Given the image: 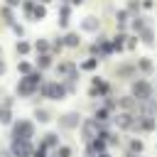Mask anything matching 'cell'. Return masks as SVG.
Here are the masks:
<instances>
[{
    "mask_svg": "<svg viewBox=\"0 0 157 157\" xmlns=\"http://www.w3.org/2000/svg\"><path fill=\"white\" fill-rule=\"evenodd\" d=\"M39 81H42V74H29V76L20 78V83H17V93H20L22 98L34 96V91H39Z\"/></svg>",
    "mask_w": 157,
    "mask_h": 157,
    "instance_id": "obj_1",
    "label": "cell"
},
{
    "mask_svg": "<svg viewBox=\"0 0 157 157\" xmlns=\"http://www.w3.org/2000/svg\"><path fill=\"white\" fill-rule=\"evenodd\" d=\"M32 135H34V125H32L29 120L20 118V120L12 125V140H27V142H29Z\"/></svg>",
    "mask_w": 157,
    "mask_h": 157,
    "instance_id": "obj_2",
    "label": "cell"
},
{
    "mask_svg": "<svg viewBox=\"0 0 157 157\" xmlns=\"http://www.w3.org/2000/svg\"><path fill=\"white\" fill-rule=\"evenodd\" d=\"M39 91H42L44 98H52V101H64V96H66V88L61 83H56V81H47Z\"/></svg>",
    "mask_w": 157,
    "mask_h": 157,
    "instance_id": "obj_3",
    "label": "cell"
},
{
    "mask_svg": "<svg viewBox=\"0 0 157 157\" xmlns=\"http://www.w3.org/2000/svg\"><path fill=\"white\" fill-rule=\"evenodd\" d=\"M132 96H135L137 101H150V98H152V86L140 78V81L132 86Z\"/></svg>",
    "mask_w": 157,
    "mask_h": 157,
    "instance_id": "obj_4",
    "label": "cell"
},
{
    "mask_svg": "<svg viewBox=\"0 0 157 157\" xmlns=\"http://www.w3.org/2000/svg\"><path fill=\"white\" fill-rule=\"evenodd\" d=\"M32 147L27 140H12V157H29Z\"/></svg>",
    "mask_w": 157,
    "mask_h": 157,
    "instance_id": "obj_5",
    "label": "cell"
},
{
    "mask_svg": "<svg viewBox=\"0 0 157 157\" xmlns=\"http://www.w3.org/2000/svg\"><path fill=\"white\" fill-rule=\"evenodd\" d=\"M78 123H81L78 113H66V115H61V118H59V125H61V128H76Z\"/></svg>",
    "mask_w": 157,
    "mask_h": 157,
    "instance_id": "obj_6",
    "label": "cell"
},
{
    "mask_svg": "<svg viewBox=\"0 0 157 157\" xmlns=\"http://www.w3.org/2000/svg\"><path fill=\"white\" fill-rule=\"evenodd\" d=\"M98 128H101V123H98V120H86V123H83V135H86V140L98 137V135H93Z\"/></svg>",
    "mask_w": 157,
    "mask_h": 157,
    "instance_id": "obj_7",
    "label": "cell"
},
{
    "mask_svg": "<svg viewBox=\"0 0 157 157\" xmlns=\"http://www.w3.org/2000/svg\"><path fill=\"white\" fill-rule=\"evenodd\" d=\"M12 120V110H10V101H5V105H0V123L7 125Z\"/></svg>",
    "mask_w": 157,
    "mask_h": 157,
    "instance_id": "obj_8",
    "label": "cell"
},
{
    "mask_svg": "<svg viewBox=\"0 0 157 157\" xmlns=\"http://www.w3.org/2000/svg\"><path fill=\"white\" fill-rule=\"evenodd\" d=\"M81 27H83L86 32H96V29H98V20H96V17H86V20L81 22Z\"/></svg>",
    "mask_w": 157,
    "mask_h": 157,
    "instance_id": "obj_9",
    "label": "cell"
},
{
    "mask_svg": "<svg viewBox=\"0 0 157 157\" xmlns=\"http://www.w3.org/2000/svg\"><path fill=\"white\" fill-rule=\"evenodd\" d=\"M44 147H59V135H54V132H49V135H44V142H42Z\"/></svg>",
    "mask_w": 157,
    "mask_h": 157,
    "instance_id": "obj_10",
    "label": "cell"
},
{
    "mask_svg": "<svg viewBox=\"0 0 157 157\" xmlns=\"http://www.w3.org/2000/svg\"><path fill=\"white\" fill-rule=\"evenodd\" d=\"M34 118H37L39 123H49V120H52L49 110H44V108H37V110H34Z\"/></svg>",
    "mask_w": 157,
    "mask_h": 157,
    "instance_id": "obj_11",
    "label": "cell"
},
{
    "mask_svg": "<svg viewBox=\"0 0 157 157\" xmlns=\"http://www.w3.org/2000/svg\"><path fill=\"white\" fill-rule=\"evenodd\" d=\"M64 39H66V42H64L66 47H78V42H81V39H78V34H74V32H69Z\"/></svg>",
    "mask_w": 157,
    "mask_h": 157,
    "instance_id": "obj_12",
    "label": "cell"
},
{
    "mask_svg": "<svg viewBox=\"0 0 157 157\" xmlns=\"http://www.w3.org/2000/svg\"><path fill=\"white\" fill-rule=\"evenodd\" d=\"M118 123H120V128H132V125H135V120H132L128 113H123V115L118 118Z\"/></svg>",
    "mask_w": 157,
    "mask_h": 157,
    "instance_id": "obj_13",
    "label": "cell"
},
{
    "mask_svg": "<svg viewBox=\"0 0 157 157\" xmlns=\"http://www.w3.org/2000/svg\"><path fill=\"white\" fill-rule=\"evenodd\" d=\"M47 15V10H44V5H34V12H32V20H42Z\"/></svg>",
    "mask_w": 157,
    "mask_h": 157,
    "instance_id": "obj_14",
    "label": "cell"
},
{
    "mask_svg": "<svg viewBox=\"0 0 157 157\" xmlns=\"http://www.w3.org/2000/svg\"><path fill=\"white\" fill-rule=\"evenodd\" d=\"M22 10H25V12H27V17L32 20V12H34V2H32V0H25V2H22Z\"/></svg>",
    "mask_w": 157,
    "mask_h": 157,
    "instance_id": "obj_15",
    "label": "cell"
},
{
    "mask_svg": "<svg viewBox=\"0 0 157 157\" xmlns=\"http://www.w3.org/2000/svg\"><path fill=\"white\" fill-rule=\"evenodd\" d=\"M142 42H145V44H152V29H150V27L142 29Z\"/></svg>",
    "mask_w": 157,
    "mask_h": 157,
    "instance_id": "obj_16",
    "label": "cell"
},
{
    "mask_svg": "<svg viewBox=\"0 0 157 157\" xmlns=\"http://www.w3.org/2000/svg\"><path fill=\"white\" fill-rule=\"evenodd\" d=\"M56 157H71V150L61 145V147H56Z\"/></svg>",
    "mask_w": 157,
    "mask_h": 157,
    "instance_id": "obj_17",
    "label": "cell"
},
{
    "mask_svg": "<svg viewBox=\"0 0 157 157\" xmlns=\"http://www.w3.org/2000/svg\"><path fill=\"white\" fill-rule=\"evenodd\" d=\"M125 17H128V12H125V10H120V12H118V27H120V29L125 27Z\"/></svg>",
    "mask_w": 157,
    "mask_h": 157,
    "instance_id": "obj_18",
    "label": "cell"
},
{
    "mask_svg": "<svg viewBox=\"0 0 157 157\" xmlns=\"http://www.w3.org/2000/svg\"><path fill=\"white\" fill-rule=\"evenodd\" d=\"M17 52H20V54H27V52H29V44L20 39V42H17Z\"/></svg>",
    "mask_w": 157,
    "mask_h": 157,
    "instance_id": "obj_19",
    "label": "cell"
},
{
    "mask_svg": "<svg viewBox=\"0 0 157 157\" xmlns=\"http://www.w3.org/2000/svg\"><path fill=\"white\" fill-rule=\"evenodd\" d=\"M37 64H39V66H42V69H47V66H49V64H52V59H49V56H47V54H44V56H39V61H37Z\"/></svg>",
    "mask_w": 157,
    "mask_h": 157,
    "instance_id": "obj_20",
    "label": "cell"
},
{
    "mask_svg": "<svg viewBox=\"0 0 157 157\" xmlns=\"http://www.w3.org/2000/svg\"><path fill=\"white\" fill-rule=\"evenodd\" d=\"M32 155H34V157H47V147H44V145H39V147H37Z\"/></svg>",
    "mask_w": 157,
    "mask_h": 157,
    "instance_id": "obj_21",
    "label": "cell"
},
{
    "mask_svg": "<svg viewBox=\"0 0 157 157\" xmlns=\"http://www.w3.org/2000/svg\"><path fill=\"white\" fill-rule=\"evenodd\" d=\"M34 47H37V52H47V49H49V44H47L44 39H39V42H37Z\"/></svg>",
    "mask_w": 157,
    "mask_h": 157,
    "instance_id": "obj_22",
    "label": "cell"
},
{
    "mask_svg": "<svg viewBox=\"0 0 157 157\" xmlns=\"http://www.w3.org/2000/svg\"><path fill=\"white\" fill-rule=\"evenodd\" d=\"M130 150H132V152H140V150H142V142H140V140H132V142H130Z\"/></svg>",
    "mask_w": 157,
    "mask_h": 157,
    "instance_id": "obj_23",
    "label": "cell"
},
{
    "mask_svg": "<svg viewBox=\"0 0 157 157\" xmlns=\"http://www.w3.org/2000/svg\"><path fill=\"white\" fill-rule=\"evenodd\" d=\"M140 69H142V71H150V69H152V64H150L147 59H140Z\"/></svg>",
    "mask_w": 157,
    "mask_h": 157,
    "instance_id": "obj_24",
    "label": "cell"
},
{
    "mask_svg": "<svg viewBox=\"0 0 157 157\" xmlns=\"http://www.w3.org/2000/svg\"><path fill=\"white\" fill-rule=\"evenodd\" d=\"M93 150H105V140H93Z\"/></svg>",
    "mask_w": 157,
    "mask_h": 157,
    "instance_id": "obj_25",
    "label": "cell"
},
{
    "mask_svg": "<svg viewBox=\"0 0 157 157\" xmlns=\"http://www.w3.org/2000/svg\"><path fill=\"white\" fill-rule=\"evenodd\" d=\"M96 64H98V61H96V59H88V61H83V69H93V66H96Z\"/></svg>",
    "mask_w": 157,
    "mask_h": 157,
    "instance_id": "obj_26",
    "label": "cell"
},
{
    "mask_svg": "<svg viewBox=\"0 0 157 157\" xmlns=\"http://www.w3.org/2000/svg\"><path fill=\"white\" fill-rule=\"evenodd\" d=\"M20 71H22V74H27V71H29V64H27V61H22V64H20Z\"/></svg>",
    "mask_w": 157,
    "mask_h": 157,
    "instance_id": "obj_27",
    "label": "cell"
},
{
    "mask_svg": "<svg viewBox=\"0 0 157 157\" xmlns=\"http://www.w3.org/2000/svg\"><path fill=\"white\" fill-rule=\"evenodd\" d=\"M5 74V61H0V76Z\"/></svg>",
    "mask_w": 157,
    "mask_h": 157,
    "instance_id": "obj_28",
    "label": "cell"
},
{
    "mask_svg": "<svg viewBox=\"0 0 157 157\" xmlns=\"http://www.w3.org/2000/svg\"><path fill=\"white\" fill-rule=\"evenodd\" d=\"M7 2H10L12 7H15V5H20V0H7Z\"/></svg>",
    "mask_w": 157,
    "mask_h": 157,
    "instance_id": "obj_29",
    "label": "cell"
},
{
    "mask_svg": "<svg viewBox=\"0 0 157 157\" xmlns=\"http://www.w3.org/2000/svg\"><path fill=\"white\" fill-rule=\"evenodd\" d=\"M71 2H74V5H81V2H83V0H71Z\"/></svg>",
    "mask_w": 157,
    "mask_h": 157,
    "instance_id": "obj_30",
    "label": "cell"
},
{
    "mask_svg": "<svg viewBox=\"0 0 157 157\" xmlns=\"http://www.w3.org/2000/svg\"><path fill=\"white\" fill-rule=\"evenodd\" d=\"M98 157H110V155H108V152H101V155H98Z\"/></svg>",
    "mask_w": 157,
    "mask_h": 157,
    "instance_id": "obj_31",
    "label": "cell"
},
{
    "mask_svg": "<svg viewBox=\"0 0 157 157\" xmlns=\"http://www.w3.org/2000/svg\"><path fill=\"white\" fill-rule=\"evenodd\" d=\"M39 2H49V0H39Z\"/></svg>",
    "mask_w": 157,
    "mask_h": 157,
    "instance_id": "obj_32",
    "label": "cell"
}]
</instances>
